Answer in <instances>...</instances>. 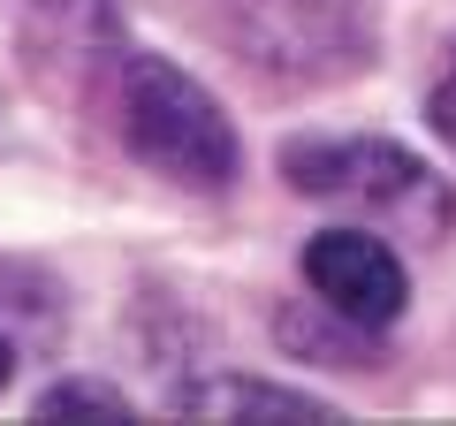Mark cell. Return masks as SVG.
I'll use <instances>...</instances> for the list:
<instances>
[{"instance_id":"cell-4","label":"cell","mask_w":456,"mask_h":426,"mask_svg":"<svg viewBox=\"0 0 456 426\" xmlns=\"http://www.w3.org/2000/svg\"><path fill=\"white\" fill-rule=\"evenodd\" d=\"M183 419H289V426H320L335 411L305 389H281V381H244V373H213V381H191L175 396Z\"/></svg>"},{"instance_id":"cell-2","label":"cell","mask_w":456,"mask_h":426,"mask_svg":"<svg viewBox=\"0 0 456 426\" xmlns=\"http://www.w3.org/2000/svg\"><path fill=\"white\" fill-rule=\"evenodd\" d=\"M281 176L305 198H342V206H373V213L419 206L434 229L449 221V198L426 176V160L403 145H380V137H297V145H281Z\"/></svg>"},{"instance_id":"cell-7","label":"cell","mask_w":456,"mask_h":426,"mask_svg":"<svg viewBox=\"0 0 456 426\" xmlns=\"http://www.w3.org/2000/svg\"><path fill=\"white\" fill-rule=\"evenodd\" d=\"M8 373H16V350H8V335H0V389H8Z\"/></svg>"},{"instance_id":"cell-5","label":"cell","mask_w":456,"mask_h":426,"mask_svg":"<svg viewBox=\"0 0 456 426\" xmlns=\"http://www.w3.org/2000/svg\"><path fill=\"white\" fill-rule=\"evenodd\" d=\"M38 419H107V426H122L130 419V396H114L107 381H61V389L38 396Z\"/></svg>"},{"instance_id":"cell-6","label":"cell","mask_w":456,"mask_h":426,"mask_svg":"<svg viewBox=\"0 0 456 426\" xmlns=\"http://www.w3.org/2000/svg\"><path fill=\"white\" fill-rule=\"evenodd\" d=\"M426 115H434V130L456 145V61L441 69V84H434V107H426Z\"/></svg>"},{"instance_id":"cell-3","label":"cell","mask_w":456,"mask_h":426,"mask_svg":"<svg viewBox=\"0 0 456 426\" xmlns=\"http://www.w3.org/2000/svg\"><path fill=\"white\" fill-rule=\"evenodd\" d=\"M305 282L327 312H342L350 328H388L411 305V274L373 229H320L305 244Z\"/></svg>"},{"instance_id":"cell-1","label":"cell","mask_w":456,"mask_h":426,"mask_svg":"<svg viewBox=\"0 0 456 426\" xmlns=\"http://www.w3.org/2000/svg\"><path fill=\"white\" fill-rule=\"evenodd\" d=\"M114 122H122V145L183 191H228L236 168H244V145H236V122L221 115V99L167 53H130L122 61Z\"/></svg>"}]
</instances>
